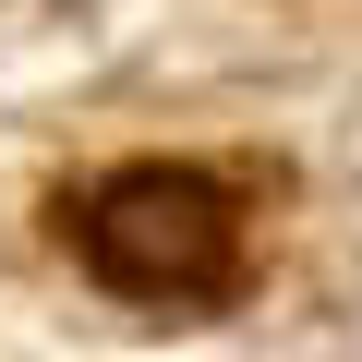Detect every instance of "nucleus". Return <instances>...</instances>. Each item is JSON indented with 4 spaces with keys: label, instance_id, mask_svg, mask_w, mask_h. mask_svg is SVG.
<instances>
[{
    "label": "nucleus",
    "instance_id": "obj_1",
    "mask_svg": "<svg viewBox=\"0 0 362 362\" xmlns=\"http://www.w3.org/2000/svg\"><path fill=\"white\" fill-rule=\"evenodd\" d=\"M85 254H97V278L157 290V302L169 290H218L230 278V206L206 194V181H181V169H133V181L97 194Z\"/></svg>",
    "mask_w": 362,
    "mask_h": 362
}]
</instances>
